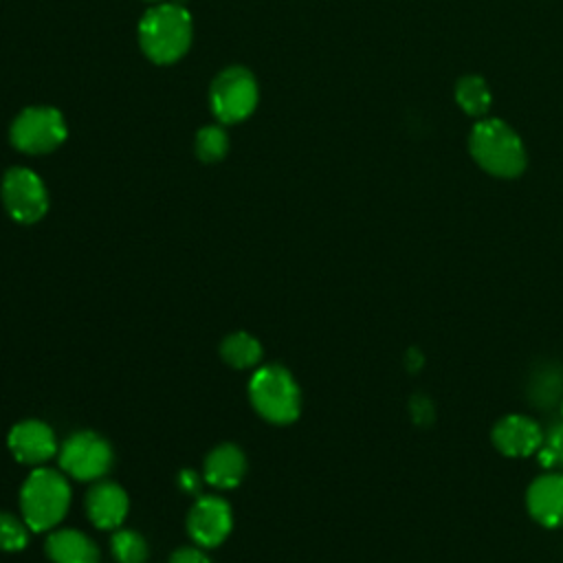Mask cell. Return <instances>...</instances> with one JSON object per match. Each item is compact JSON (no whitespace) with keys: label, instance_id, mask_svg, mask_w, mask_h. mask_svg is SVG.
Masks as SVG:
<instances>
[{"label":"cell","instance_id":"1","mask_svg":"<svg viewBox=\"0 0 563 563\" xmlns=\"http://www.w3.org/2000/svg\"><path fill=\"white\" fill-rule=\"evenodd\" d=\"M473 161L497 178H517L526 169V150L517 132L501 119H484L468 134Z\"/></svg>","mask_w":563,"mask_h":563},{"label":"cell","instance_id":"2","mask_svg":"<svg viewBox=\"0 0 563 563\" xmlns=\"http://www.w3.org/2000/svg\"><path fill=\"white\" fill-rule=\"evenodd\" d=\"M70 506V486L59 471L35 468L20 490V510L24 523L35 530L55 528Z\"/></svg>","mask_w":563,"mask_h":563},{"label":"cell","instance_id":"3","mask_svg":"<svg viewBox=\"0 0 563 563\" xmlns=\"http://www.w3.org/2000/svg\"><path fill=\"white\" fill-rule=\"evenodd\" d=\"M143 53L156 64L176 62L191 42V18L178 4L152 7L139 24Z\"/></svg>","mask_w":563,"mask_h":563},{"label":"cell","instance_id":"4","mask_svg":"<svg viewBox=\"0 0 563 563\" xmlns=\"http://www.w3.org/2000/svg\"><path fill=\"white\" fill-rule=\"evenodd\" d=\"M253 409L273 424H290L301 411V391L292 374L282 365L260 367L249 383Z\"/></svg>","mask_w":563,"mask_h":563},{"label":"cell","instance_id":"5","mask_svg":"<svg viewBox=\"0 0 563 563\" xmlns=\"http://www.w3.org/2000/svg\"><path fill=\"white\" fill-rule=\"evenodd\" d=\"M59 466L73 479L97 482L112 466V449L95 431H75L59 449Z\"/></svg>","mask_w":563,"mask_h":563},{"label":"cell","instance_id":"6","mask_svg":"<svg viewBox=\"0 0 563 563\" xmlns=\"http://www.w3.org/2000/svg\"><path fill=\"white\" fill-rule=\"evenodd\" d=\"M257 106V81L240 66L222 70L211 84V110L222 123L246 119Z\"/></svg>","mask_w":563,"mask_h":563},{"label":"cell","instance_id":"7","mask_svg":"<svg viewBox=\"0 0 563 563\" xmlns=\"http://www.w3.org/2000/svg\"><path fill=\"white\" fill-rule=\"evenodd\" d=\"M66 139L64 117L48 106L22 110L11 125V143L26 154H44Z\"/></svg>","mask_w":563,"mask_h":563},{"label":"cell","instance_id":"8","mask_svg":"<svg viewBox=\"0 0 563 563\" xmlns=\"http://www.w3.org/2000/svg\"><path fill=\"white\" fill-rule=\"evenodd\" d=\"M2 202L7 213L22 224H33L48 209V194L40 176L26 167H13L2 178Z\"/></svg>","mask_w":563,"mask_h":563},{"label":"cell","instance_id":"9","mask_svg":"<svg viewBox=\"0 0 563 563\" xmlns=\"http://www.w3.org/2000/svg\"><path fill=\"white\" fill-rule=\"evenodd\" d=\"M231 506L222 497H200L187 515V532L200 548L220 545L231 532Z\"/></svg>","mask_w":563,"mask_h":563},{"label":"cell","instance_id":"10","mask_svg":"<svg viewBox=\"0 0 563 563\" xmlns=\"http://www.w3.org/2000/svg\"><path fill=\"white\" fill-rule=\"evenodd\" d=\"M493 444L495 449L506 455V457H528L537 455V451L543 444V429L537 420L521 416V413H510L497 420L493 427Z\"/></svg>","mask_w":563,"mask_h":563},{"label":"cell","instance_id":"11","mask_svg":"<svg viewBox=\"0 0 563 563\" xmlns=\"http://www.w3.org/2000/svg\"><path fill=\"white\" fill-rule=\"evenodd\" d=\"M9 451L22 464L37 466L57 453V438L53 429L42 420L18 422L7 438Z\"/></svg>","mask_w":563,"mask_h":563},{"label":"cell","instance_id":"12","mask_svg":"<svg viewBox=\"0 0 563 563\" xmlns=\"http://www.w3.org/2000/svg\"><path fill=\"white\" fill-rule=\"evenodd\" d=\"M526 506L530 517L545 528L563 526V473H545L537 477L528 493Z\"/></svg>","mask_w":563,"mask_h":563},{"label":"cell","instance_id":"13","mask_svg":"<svg viewBox=\"0 0 563 563\" xmlns=\"http://www.w3.org/2000/svg\"><path fill=\"white\" fill-rule=\"evenodd\" d=\"M86 515L92 526L114 530L128 515V495L114 482H97L86 493Z\"/></svg>","mask_w":563,"mask_h":563},{"label":"cell","instance_id":"14","mask_svg":"<svg viewBox=\"0 0 563 563\" xmlns=\"http://www.w3.org/2000/svg\"><path fill=\"white\" fill-rule=\"evenodd\" d=\"M246 473V457L235 444H218L205 460L202 477L213 488H235Z\"/></svg>","mask_w":563,"mask_h":563},{"label":"cell","instance_id":"15","mask_svg":"<svg viewBox=\"0 0 563 563\" xmlns=\"http://www.w3.org/2000/svg\"><path fill=\"white\" fill-rule=\"evenodd\" d=\"M44 548L53 563H99V550L92 539L73 528L51 532Z\"/></svg>","mask_w":563,"mask_h":563},{"label":"cell","instance_id":"16","mask_svg":"<svg viewBox=\"0 0 563 563\" xmlns=\"http://www.w3.org/2000/svg\"><path fill=\"white\" fill-rule=\"evenodd\" d=\"M220 356L235 369L255 367L262 361V345L249 332H233L220 343Z\"/></svg>","mask_w":563,"mask_h":563},{"label":"cell","instance_id":"17","mask_svg":"<svg viewBox=\"0 0 563 563\" xmlns=\"http://www.w3.org/2000/svg\"><path fill=\"white\" fill-rule=\"evenodd\" d=\"M455 101L457 106L471 114V117H482L488 112L490 108V90L488 84L477 77V75H464L462 79H457L455 84Z\"/></svg>","mask_w":563,"mask_h":563},{"label":"cell","instance_id":"18","mask_svg":"<svg viewBox=\"0 0 563 563\" xmlns=\"http://www.w3.org/2000/svg\"><path fill=\"white\" fill-rule=\"evenodd\" d=\"M112 554L119 563H143L147 559V543L134 530H119L110 539Z\"/></svg>","mask_w":563,"mask_h":563},{"label":"cell","instance_id":"19","mask_svg":"<svg viewBox=\"0 0 563 563\" xmlns=\"http://www.w3.org/2000/svg\"><path fill=\"white\" fill-rule=\"evenodd\" d=\"M563 389V374L559 367H543L539 374H534V380H532V400L539 405V407H548L552 405L559 394Z\"/></svg>","mask_w":563,"mask_h":563},{"label":"cell","instance_id":"20","mask_svg":"<svg viewBox=\"0 0 563 563\" xmlns=\"http://www.w3.org/2000/svg\"><path fill=\"white\" fill-rule=\"evenodd\" d=\"M227 147H229V141L220 125H207L196 136V154L200 161H207V163L220 161L224 158Z\"/></svg>","mask_w":563,"mask_h":563},{"label":"cell","instance_id":"21","mask_svg":"<svg viewBox=\"0 0 563 563\" xmlns=\"http://www.w3.org/2000/svg\"><path fill=\"white\" fill-rule=\"evenodd\" d=\"M29 526L9 512H0V550L18 552L29 543Z\"/></svg>","mask_w":563,"mask_h":563},{"label":"cell","instance_id":"22","mask_svg":"<svg viewBox=\"0 0 563 563\" xmlns=\"http://www.w3.org/2000/svg\"><path fill=\"white\" fill-rule=\"evenodd\" d=\"M537 457L543 468H561L563 473V422L545 433Z\"/></svg>","mask_w":563,"mask_h":563},{"label":"cell","instance_id":"23","mask_svg":"<svg viewBox=\"0 0 563 563\" xmlns=\"http://www.w3.org/2000/svg\"><path fill=\"white\" fill-rule=\"evenodd\" d=\"M409 411H411V418H413V422L416 424H420V427H427V424H431L433 422V405H431V400L427 398V396H422V394H416L413 398H411V402H409Z\"/></svg>","mask_w":563,"mask_h":563},{"label":"cell","instance_id":"24","mask_svg":"<svg viewBox=\"0 0 563 563\" xmlns=\"http://www.w3.org/2000/svg\"><path fill=\"white\" fill-rule=\"evenodd\" d=\"M169 563H211V559L200 548H178Z\"/></svg>","mask_w":563,"mask_h":563},{"label":"cell","instance_id":"25","mask_svg":"<svg viewBox=\"0 0 563 563\" xmlns=\"http://www.w3.org/2000/svg\"><path fill=\"white\" fill-rule=\"evenodd\" d=\"M178 484H180V488H183L185 493H198V488H200V475H198L196 471H191V468H185V471H180V475H178Z\"/></svg>","mask_w":563,"mask_h":563},{"label":"cell","instance_id":"26","mask_svg":"<svg viewBox=\"0 0 563 563\" xmlns=\"http://www.w3.org/2000/svg\"><path fill=\"white\" fill-rule=\"evenodd\" d=\"M561 413H563V400H561Z\"/></svg>","mask_w":563,"mask_h":563},{"label":"cell","instance_id":"27","mask_svg":"<svg viewBox=\"0 0 563 563\" xmlns=\"http://www.w3.org/2000/svg\"><path fill=\"white\" fill-rule=\"evenodd\" d=\"M154 2H156V0H154Z\"/></svg>","mask_w":563,"mask_h":563}]
</instances>
